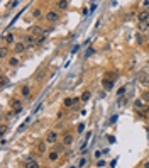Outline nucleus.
<instances>
[{"instance_id": "obj_5", "label": "nucleus", "mask_w": 149, "mask_h": 168, "mask_svg": "<svg viewBox=\"0 0 149 168\" xmlns=\"http://www.w3.org/2000/svg\"><path fill=\"white\" fill-rule=\"evenodd\" d=\"M24 44L27 46V49H32V48L37 46V39H36L34 36H31V34H26L24 36Z\"/></svg>"}, {"instance_id": "obj_29", "label": "nucleus", "mask_w": 149, "mask_h": 168, "mask_svg": "<svg viewBox=\"0 0 149 168\" xmlns=\"http://www.w3.org/2000/svg\"><path fill=\"white\" fill-rule=\"evenodd\" d=\"M83 127H85V124H80V126H78V133H81V131H83Z\"/></svg>"}, {"instance_id": "obj_13", "label": "nucleus", "mask_w": 149, "mask_h": 168, "mask_svg": "<svg viewBox=\"0 0 149 168\" xmlns=\"http://www.w3.org/2000/svg\"><path fill=\"white\" fill-rule=\"evenodd\" d=\"M76 102H80V99H64V102H63V107H66V109H70V107H73Z\"/></svg>"}, {"instance_id": "obj_22", "label": "nucleus", "mask_w": 149, "mask_h": 168, "mask_svg": "<svg viewBox=\"0 0 149 168\" xmlns=\"http://www.w3.org/2000/svg\"><path fill=\"white\" fill-rule=\"evenodd\" d=\"M41 15H43V10L41 9H32V17L34 19H39Z\"/></svg>"}, {"instance_id": "obj_19", "label": "nucleus", "mask_w": 149, "mask_h": 168, "mask_svg": "<svg viewBox=\"0 0 149 168\" xmlns=\"http://www.w3.org/2000/svg\"><path fill=\"white\" fill-rule=\"evenodd\" d=\"M7 54H9V48L2 46V48H0V58H2V60H5V58H7Z\"/></svg>"}, {"instance_id": "obj_6", "label": "nucleus", "mask_w": 149, "mask_h": 168, "mask_svg": "<svg viewBox=\"0 0 149 168\" xmlns=\"http://www.w3.org/2000/svg\"><path fill=\"white\" fill-rule=\"evenodd\" d=\"M26 49H27V46L24 44V41H17V43L12 46V51L15 53V54H22Z\"/></svg>"}, {"instance_id": "obj_8", "label": "nucleus", "mask_w": 149, "mask_h": 168, "mask_svg": "<svg viewBox=\"0 0 149 168\" xmlns=\"http://www.w3.org/2000/svg\"><path fill=\"white\" fill-rule=\"evenodd\" d=\"M10 107H12V112L17 114V112L22 110V102L19 99H12V100H10Z\"/></svg>"}, {"instance_id": "obj_10", "label": "nucleus", "mask_w": 149, "mask_h": 168, "mask_svg": "<svg viewBox=\"0 0 149 168\" xmlns=\"http://www.w3.org/2000/svg\"><path fill=\"white\" fill-rule=\"evenodd\" d=\"M36 150H37L41 155H47V143L46 141H39L37 146H36Z\"/></svg>"}, {"instance_id": "obj_7", "label": "nucleus", "mask_w": 149, "mask_h": 168, "mask_svg": "<svg viewBox=\"0 0 149 168\" xmlns=\"http://www.w3.org/2000/svg\"><path fill=\"white\" fill-rule=\"evenodd\" d=\"M60 151L58 150H51V151H47V161H51V163H56V161H58V160H60Z\"/></svg>"}, {"instance_id": "obj_28", "label": "nucleus", "mask_w": 149, "mask_h": 168, "mask_svg": "<svg viewBox=\"0 0 149 168\" xmlns=\"http://www.w3.org/2000/svg\"><path fill=\"white\" fill-rule=\"evenodd\" d=\"M86 163V158H83V160H81V161H80V163H78V168H81V166H83V165H85Z\"/></svg>"}, {"instance_id": "obj_15", "label": "nucleus", "mask_w": 149, "mask_h": 168, "mask_svg": "<svg viewBox=\"0 0 149 168\" xmlns=\"http://www.w3.org/2000/svg\"><path fill=\"white\" fill-rule=\"evenodd\" d=\"M56 7L60 10H66L68 9V2H66V0H60V2H56Z\"/></svg>"}, {"instance_id": "obj_11", "label": "nucleus", "mask_w": 149, "mask_h": 168, "mask_svg": "<svg viewBox=\"0 0 149 168\" xmlns=\"http://www.w3.org/2000/svg\"><path fill=\"white\" fill-rule=\"evenodd\" d=\"M137 22H149V12L147 10H141L137 14Z\"/></svg>"}, {"instance_id": "obj_3", "label": "nucleus", "mask_w": 149, "mask_h": 168, "mask_svg": "<svg viewBox=\"0 0 149 168\" xmlns=\"http://www.w3.org/2000/svg\"><path fill=\"white\" fill-rule=\"evenodd\" d=\"M27 34L34 36V38L37 39V38H41V36L46 34V31H44L43 27L39 26V24H36V26H31V27H29V32H27Z\"/></svg>"}, {"instance_id": "obj_26", "label": "nucleus", "mask_w": 149, "mask_h": 168, "mask_svg": "<svg viewBox=\"0 0 149 168\" xmlns=\"http://www.w3.org/2000/svg\"><path fill=\"white\" fill-rule=\"evenodd\" d=\"M142 5H144V10H147V12H149V2H147V0L142 2Z\"/></svg>"}, {"instance_id": "obj_1", "label": "nucleus", "mask_w": 149, "mask_h": 168, "mask_svg": "<svg viewBox=\"0 0 149 168\" xmlns=\"http://www.w3.org/2000/svg\"><path fill=\"white\" fill-rule=\"evenodd\" d=\"M44 19H46L47 22H49V24H54V22H58L61 19V15H60V12H58V10H47L46 14H44Z\"/></svg>"}, {"instance_id": "obj_17", "label": "nucleus", "mask_w": 149, "mask_h": 168, "mask_svg": "<svg viewBox=\"0 0 149 168\" xmlns=\"http://www.w3.org/2000/svg\"><path fill=\"white\" fill-rule=\"evenodd\" d=\"M146 105H147V104H146L144 100H141V99H139V100H136V102H134V107H136L137 110H141V109H144Z\"/></svg>"}, {"instance_id": "obj_25", "label": "nucleus", "mask_w": 149, "mask_h": 168, "mask_svg": "<svg viewBox=\"0 0 149 168\" xmlns=\"http://www.w3.org/2000/svg\"><path fill=\"white\" fill-rule=\"evenodd\" d=\"M0 133H2V136L7 133V124H2V129H0Z\"/></svg>"}, {"instance_id": "obj_4", "label": "nucleus", "mask_w": 149, "mask_h": 168, "mask_svg": "<svg viewBox=\"0 0 149 168\" xmlns=\"http://www.w3.org/2000/svg\"><path fill=\"white\" fill-rule=\"evenodd\" d=\"M73 143H75V134L70 133V131H68V133H64L63 138H61V144H63L64 148H70Z\"/></svg>"}, {"instance_id": "obj_12", "label": "nucleus", "mask_w": 149, "mask_h": 168, "mask_svg": "<svg viewBox=\"0 0 149 168\" xmlns=\"http://www.w3.org/2000/svg\"><path fill=\"white\" fill-rule=\"evenodd\" d=\"M4 41H5V44H15L17 41H15V34H12V32H9V34H5L4 36Z\"/></svg>"}, {"instance_id": "obj_23", "label": "nucleus", "mask_w": 149, "mask_h": 168, "mask_svg": "<svg viewBox=\"0 0 149 168\" xmlns=\"http://www.w3.org/2000/svg\"><path fill=\"white\" fill-rule=\"evenodd\" d=\"M141 100H144L146 104L149 102V90H144V92H142V95H141Z\"/></svg>"}, {"instance_id": "obj_24", "label": "nucleus", "mask_w": 149, "mask_h": 168, "mask_svg": "<svg viewBox=\"0 0 149 168\" xmlns=\"http://www.w3.org/2000/svg\"><path fill=\"white\" fill-rule=\"evenodd\" d=\"M102 85H103V88H107V90H110L114 83H112L110 80H103V82H102Z\"/></svg>"}, {"instance_id": "obj_27", "label": "nucleus", "mask_w": 149, "mask_h": 168, "mask_svg": "<svg viewBox=\"0 0 149 168\" xmlns=\"http://www.w3.org/2000/svg\"><path fill=\"white\" fill-rule=\"evenodd\" d=\"M142 168H149V160H144V161H142Z\"/></svg>"}, {"instance_id": "obj_20", "label": "nucleus", "mask_w": 149, "mask_h": 168, "mask_svg": "<svg viewBox=\"0 0 149 168\" xmlns=\"http://www.w3.org/2000/svg\"><path fill=\"white\" fill-rule=\"evenodd\" d=\"M90 99H92V94H90L88 90H85L83 94H81V102H88Z\"/></svg>"}, {"instance_id": "obj_21", "label": "nucleus", "mask_w": 149, "mask_h": 168, "mask_svg": "<svg viewBox=\"0 0 149 168\" xmlns=\"http://www.w3.org/2000/svg\"><path fill=\"white\" fill-rule=\"evenodd\" d=\"M19 65V58L17 56H10L9 58V66H17Z\"/></svg>"}, {"instance_id": "obj_2", "label": "nucleus", "mask_w": 149, "mask_h": 168, "mask_svg": "<svg viewBox=\"0 0 149 168\" xmlns=\"http://www.w3.org/2000/svg\"><path fill=\"white\" fill-rule=\"evenodd\" d=\"M44 141L47 143V144H58V141H60V134H58V131H49V133L46 134V138H44Z\"/></svg>"}, {"instance_id": "obj_14", "label": "nucleus", "mask_w": 149, "mask_h": 168, "mask_svg": "<svg viewBox=\"0 0 149 168\" xmlns=\"http://www.w3.org/2000/svg\"><path fill=\"white\" fill-rule=\"evenodd\" d=\"M139 82L142 83V85H147V83H149V73L141 71V73H139Z\"/></svg>"}, {"instance_id": "obj_16", "label": "nucleus", "mask_w": 149, "mask_h": 168, "mask_svg": "<svg viewBox=\"0 0 149 168\" xmlns=\"http://www.w3.org/2000/svg\"><path fill=\"white\" fill-rule=\"evenodd\" d=\"M137 29H139L141 32L147 31V29H149V22H137Z\"/></svg>"}, {"instance_id": "obj_18", "label": "nucleus", "mask_w": 149, "mask_h": 168, "mask_svg": "<svg viewBox=\"0 0 149 168\" xmlns=\"http://www.w3.org/2000/svg\"><path fill=\"white\" fill-rule=\"evenodd\" d=\"M21 95H24V97H29V95H31V87H27V85L21 87Z\"/></svg>"}, {"instance_id": "obj_9", "label": "nucleus", "mask_w": 149, "mask_h": 168, "mask_svg": "<svg viewBox=\"0 0 149 168\" xmlns=\"http://www.w3.org/2000/svg\"><path fill=\"white\" fill-rule=\"evenodd\" d=\"M24 165H26V168H39V163L32 156H27V158L24 160Z\"/></svg>"}]
</instances>
